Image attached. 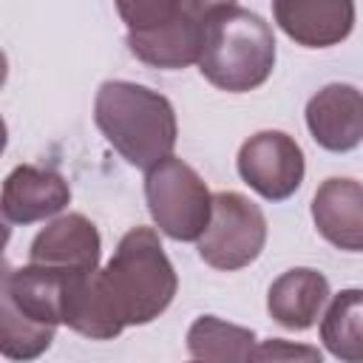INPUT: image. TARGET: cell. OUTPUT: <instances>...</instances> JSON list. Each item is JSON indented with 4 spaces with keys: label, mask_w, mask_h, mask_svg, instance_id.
<instances>
[{
    "label": "cell",
    "mask_w": 363,
    "mask_h": 363,
    "mask_svg": "<svg viewBox=\"0 0 363 363\" xmlns=\"http://www.w3.org/2000/svg\"><path fill=\"white\" fill-rule=\"evenodd\" d=\"M94 122L130 167H153L176 147L179 125L170 99L147 85L108 79L94 99Z\"/></svg>",
    "instance_id": "6da1fadb"
},
{
    "label": "cell",
    "mask_w": 363,
    "mask_h": 363,
    "mask_svg": "<svg viewBox=\"0 0 363 363\" xmlns=\"http://www.w3.org/2000/svg\"><path fill=\"white\" fill-rule=\"evenodd\" d=\"M272 26L241 6H227L204 17L201 28V77L227 94H247L264 85L275 68Z\"/></svg>",
    "instance_id": "7a4b0ae2"
},
{
    "label": "cell",
    "mask_w": 363,
    "mask_h": 363,
    "mask_svg": "<svg viewBox=\"0 0 363 363\" xmlns=\"http://www.w3.org/2000/svg\"><path fill=\"white\" fill-rule=\"evenodd\" d=\"M65 269L45 264L6 267L0 284V352L9 360L40 357L62 323Z\"/></svg>",
    "instance_id": "3957f363"
},
{
    "label": "cell",
    "mask_w": 363,
    "mask_h": 363,
    "mask_svg": "<svg viewBox=\"0 0 363 363\" xmlns=\"http://www.w3.org/2000/svg\"><path fill=\"white\" fill-rule=\"evenodd\" d=\"M102 275L128 326H142L159 318L179 289L176 269L159 241V233L150 227L128 230Z\"/></svg>",
    "instance_id": "277c9868"
},
{
    "label": "cell",
    "mask_w": 363,
    "mask_h": 363,
    "mask_svg": "<svg viewBox=\"0 0 363 363\" xmlns=\"http://www.w3.org/2000/svg\"><path fill=\"white\" fill-rule=\"evenodd\" d=\"M145 201L153 224L173 241H199L213 216V193L173 153L145 173Z\"/></svg>",
    "instance_id": "5b68a950"
},
{
    "label": "cell",
    "mask_w": 363,
    "mask_h": 363,
    "mask_svg": "<svg viewBox=\"0 0 363 363\" xmlns=\"http://www.w3.org/2000/svg\"><path fill=\"white\" fill-rule=\"evenodd\" d=\"M267 244V218L255 201L244 193L221 190L213 196V216L201 238L196 241L199 258L213 269H244Z\"/></svg>",
    "instance_id": "8992f818"
},
{
    "label": "cell",
    "mask_w": 363,
    "mask_h": 363,
    "mask_svg": "<svg viewBox=\"0 0 363 363\" xmlns=\"http://www.w3.org/2000/svg\"><path fill=\"white\" fill-rule=\"evenodd\" d=\"M238 176L267 201H286L298 193L306 162L301 145L284 130L252 133L235 159Z\"/></svg>",
    "instance_id": "52a82bcc"
},
{
    "label": "cell",
    "mask_w": 363,
    "mask_h": 363,
    "mask_svg": "<svg viewBox=\"0 0 363 363\" xmlns=\"http://www.w3.org/2000/svg\"><path fill=\"white\" fill-rule=\"evenodd\" d=\"M71 201V187L54 167L17 164L0 193V213L6 224H34L62 213Z\"/></svg>",
    "instance_id": "ba28073f"
},
{
    "label": "cell",
    "mask_w": 363,
    "mask_h": 363,
    "mask_svg": "<svg viewBox=\"0 0 363 363\" xmlns=\"http://www.w3.org/2000/svg\"><path fill=\"white\" fill-rule=\"evenodd\" d=\"M306 128L329 153H349L363 142V91L329 82L306 102Z\"/></svg>",
    "instance_id": "9c48e42d"
},
{
    "label": "cell",
    "mask_w": 363,
    "mask_h": 363,
    "mask_svg": "<svg viewBox=\"0 0 363 363\" xmlns=\"http://www.w3.org/2000/svg\"><path fill=\"white\" fill-rule=\"evenodd\" d=\"M62 323L91 340H113L128 326L102 269L68 272L62 292Z\"/></svg>",
    "instance_id": "30bf717a"
},
{
    "label": "cell",
    "mask_w": 363,
    "mask_h": 363,
    "mask_svg": "<svg viewBox=\"0 0 363 363\" xmlns=\"http://www.w3.org/2000/svg\"><path fill=\"white\" fill-rule=\"evenodd\" d=\"M102 238L96 224L82 213H65L48 221L28 247L31 264H45L65 272H88L99 267Z\"/></svg>",
    "instance_id": "8fae6325"
},
{
    "label": "cell",
    "mask_w": 363,
    "mask_h": 363,
    "mask_svg": "<svg viewBox=\"0 0 363 363\" xmlns=\"http://www.w3.org/2000/svg\"><path fill=\"white\" fill-rule=\"evenodd\" d=\"M278 28L303 48H329L354 28V0H272Z\"/></svg>",
    "instance_id": "7c38bea8"
},
{
    "label": "cell",
    "mask_w": 363,
    "mask_h": 363,
    "mask_svg": "<svg viewBox=\"0 0 363 363\" xmlns=\"http://www.w3.org/2000/svg\"><path fill=\"white\" fill-rule=\"evenodd\" d=\"M318 233L343 252H363V184L346 176L326 179L312 196Z\"/></svg>",
    "instance_id": "4fadbf2b"
},
{
    "label": "cell",
    "mask_w": 363,
    "mask_h": 363,
    "mask_svg": "<svg viewBox=\"0 0 363 363\" xmlns=\"http://www.w3.org/2000/svg\"><path fill=\"white\" fill-rule=\"evenodd\" d=\"M329 281L323 272L312 267H295L278 275L267 292V312L275 323L292 332H303L315 326L329 303Z\"/></svg>",
    "instance_id": "5bb4252c"
},
{
    "label": "cell",
    "mask_w": 363,
    "mask_h": 363,
    "mask_svg": "<svg viewBox=\"0 0 363 363\" xmlns=\"http://www.w3.org/2000/svg\"><path fill=\"white\" fill-rule=\"evenodd\" d=\"M201 28H204V20L184 11L159 28L128 31L125 43H128V51L139 62L153 65V68H164V71H179V68L199 62Z\"/></svg>",
    "instance_id": "9a60e30c"
},
{
    "label": "cell",
    "mask_w": 363,
    "mask_h": 363,
    "mask_svg": "<svg viewBox=\"0 0 363 363\" xmlns=\"http://www.w3.org/2000/svg\"><path fill=\"white\" fill-rule=\"evenodd\" d=\"M320 340L332 357L363 363V289L332 295L320 318Z\"/></svg>",
    "instance_id": "2e32d148"
},
{
    "label": "cell",
    "mask_w": 363,
    "mask_h": 363,
    "mask_svg": "<svg viewBox=\"0 0 363 363\" xmlns=\"http://www.w3.org/2000/svg\"><path fill=\"white\" fill-rule=\"evenodd\" d=\"M255 332L247 326L227 323L216 315H201L187 329V352L196 360H218V363H244L255 354Z\"/></svg>",
    "instance_id": "e0dca14e"
},
{
    "label": "cell",
    "mask_w": 363,
    "mask_h": 363,
    "mask_svg": "<svg viewBox=\"0 0 363 363\" xmlns=\"http://www.w3.org/2000/svg\"><path fill=\"white\" fill-rule=\"evenodd\" d=\"M113 3L128 31L159 28L187 11L184 0H113Z\"/></svg>",
    "instance_id": "ac0fdd59"
},
{
    "label": "cell",
    "mask_w": 363,
    "mask_h": 363,
    "mask_svg": "<svg viewBox=\"0 0 363 363\" xmlns=\"http://www.w3.org/2000/svg\"><path fill=\"white\" fill-rule=\"evenodd\" d=\"M289 357H303V360H320V352L318 349H309V346H292L281 337H272V340H264L255 346V354L252 360H289Z\"/></svg>",
    "instance_id": "d6986e66"
},
{
    "label": "cell",
    "mask_w": 363,
    "mask_h": 363,
    "mask_svg": "<svg viewBox=\"0 0 363 363\" xmlns=\"http://www.w3.org/2000/svg\"><path fill=\"white\" fill-rule=\"evenodd\" d=\"M227 6H235V0H184V9L199 20H204L207 14H213L218 9H227Z\"/></svg>",
    "instance_id": "ffe728a7"
}]
</instances>
